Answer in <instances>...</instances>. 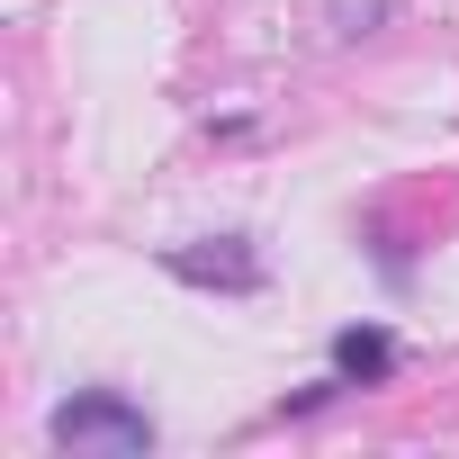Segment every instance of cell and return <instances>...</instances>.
<instances>
[{
    "instance_id": "obj_1",
    "label": "cell",
    "mask_w": 459,
    "mask_h": 459,
    "mask_svg": "<svg viewBox=\"0 0 459 459\" xmlns=\"http://www.w3.org/2000/svg\"><path fill=\"white\" fill-rule=\"evenodd\" d=\"M46 432H55V450H73V459H91V450H100V459H144V450H153V414L126 405L117 387H82V396H64Z\"/></svg>"
},
{
    "instance_id": "obj_2",
    "label": "cell",
    "mask_w": 459,
    "mask_h": 459,
    "mask_svg": "<svg viewBox=\"0 0 459 459\" xmlns=\"http://www.w3.org/2000/svg\"><path fill=\"white\" fill-rule=\"evenodd\" d=\"M162 271L189 280V289H225V298H253V289H262V262H253L235 235H216V253H171Z\"/></svg>"
},
{
    "instance_id": "obj_3",
    "label": "cell",
    "mask_w": 459,
    "mask_h": 459,
    "mask_svg": "<svg viewBox=\"0 0 459 459\" xmlns=\"http://www.w3.org/2000/svg\"><path fill=\"white\" fill-rule=\"evenodd\" d=\"M387 369H396V342H387L378 325L333 333V378H360V387H369V378H387Z\"/></svg>"
}]
</instances>
